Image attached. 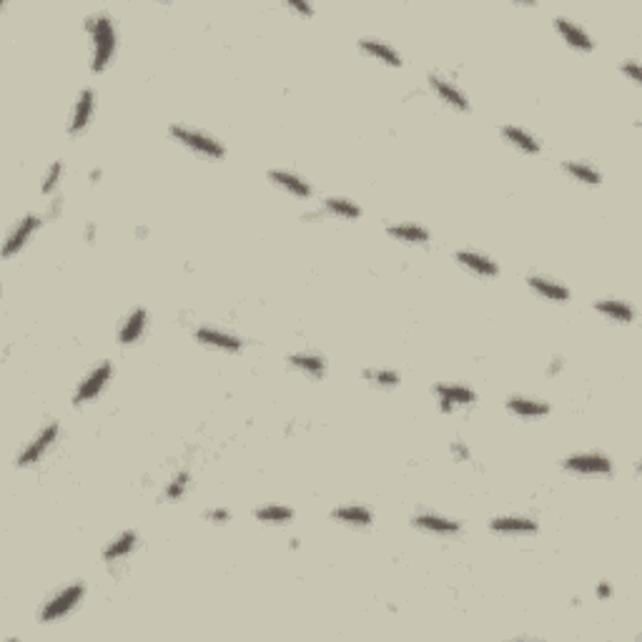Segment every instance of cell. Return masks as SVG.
Here are the masks:
<instances>
[{
	"label": "cell",
	"mask_w": 642,
	"mask_h": 642,
	"mask_svg": "<svg viewBox=\"0 0 642 642\" xmlns=\"http://www.w3.org/2000/svg\"><path fill=\"white\" fill-rule=\"evenodd\" d=\"M91 28H93V45H96V56H93V71H100V68L108 63L111 53H113V45H115L113 28H111L108 15H98V18H93Z\"/></svg>",
	"instance_id": "obj_1"
},
{
	"label": "cell",
	"mask_w": 642,
	"mask_h": 642,
	"mask_svg": "<svg viewBox=\"0 0 642 642\" xmlns=\"http://www.w3.org/2000/svg\"><path fill=\"white\" fill-rule=\"evenodd\" d=\"M171 136L176 138V141L186 143L188 148L199 151V153H206V156H211V158L223 156L221 143L214 141V138L203 136V133H199V131H188V129H184V126H171Z\"/></svg>",
	"instance_id": "obj_2"
},
{
	"label": "cell",
	"mask_w": 642,
	"mask_h": 642,
	"mask_svg": "<svg viewBox=\"0 0 642 642\" xmlns=\"http://www.w3.org/2000/svg\"><path fill=\"white\" fill-rule=\"evenodd\" d=\"M83 597V585H73V587H68L65 593H60L58 597H53L45 605V610H43V615H41V620L43 622H50V620H56V617H60V615H65L71 607H76V602Z\"/></svg>",
	"instance_id": "obj_3"
},
{
	"label": "cell",
	"mask_w": 642,
	"mask_h": 642,
	"mask_svg": "<svg viewBox=\"0 0 642 642\" xmlns=\"http://www.w3.org/2000/svg\"><path fill=\"white\" fill-rule=\"evenodd\" d=\"M564 469L579 472V474H607L612 469V464L607 457H599V454H577V457L564 459Z\"/></svg>",
	"instance_id": "obj_4"
},
{
	"label": "cell",
	"mask_w": 642,
	"mask_h": 642,
	"mask_svg": "<svg viewBox=\"0 0 642 642\" xmlns=\"http://www.w3.org/2000/svg\"><path fill=\"white\" fill-rule=\"evenodd\" d=\"M108 379H111V364H100L98 369L93 371L91 377H88L86 381L78 386V392H76L73 401H76V404H80V401L93 399V397H96V394L103 389V384H106Z\"/></svg>",
	"instance_id": "obj_5"
},
{
	"label": "cell",
	"mask_w": 642,
	"mask_h": 642,
	"mask_svg": "<svg viewBox=\"0 0 642 642\" xmlns=\"http://www.w3.org/2000/svg\"><path fill=\"white\" fill-rule=\"evenodd\" d=\"M56 436H58V427H56V424H50L48 429H43V432H41V436H36V442L30 444L28 450L23 452L21 457H18V464H21V467H28V464L38 462V459H41V454L48 450V444L53 442Z\"/></svg>",
	"instance_id": "obj_6"
},
{
	"label": "cell",
	"mask_w": 642,
	"mask_h": 642,
	"mask_svg": "<svg viewBox=\"0 0 642 642\" xmlns=\"http://www.w3.org/2000/svg\"><path fill=\"white\" fill-rule=\"evenodd\" d=\"M196 339L201 344H208V346H216V349H226V351H239L241 349V342L234 339L229 334H221V331H214V329H199L196 331Z\"/></svg>",
	"instance_id": "obj_7"
},
{
	"label": "cell",
	"mask_w": 642,
	"mask_h": 642,
	"mask_svg": "<svg viewBox=\"0 0 642 642\" xmlns=\"http://www.w3.org/2000/svg\"><path fill=\"white\" fill-rule=\"evenodd\" d=\"M555 25H557V30L562 33L564 41H567L570 45H575V48H582V50H590V48H593V41H590V36H587V33H585L582 28H577V25H572V23L567 21V18H557Z\"/></svg>",
	"instance_id": "obj_8"
},
{
	"label": "cell",
	"mask_w": 642,
	"mask_h": 642,
	"mask_svg": "<svg viewBox=\"0 0 642 642\" xmlns=\"http://www.w3.org/2000/svg\"><path fill=\"white\" fill-rule=\"evenodd\" d=\"M36 226H38V219L36 216H25L21 223H18V229L10 234V239H8V243H5V256H13L15 251L21 249L23 243L28 241V236L36 231Z\"/></svg>",
	"instance_id": "obj_9"
},
{
	"label": "cell",
	"mask_w": 642,
	"mask_h": 642,
	"mask_svg": "<svg viewBox=\"0 0 642 642\" xmlns=\"http://www.w3.org/2000/svg\"><path fill=\"white\" fill-rule=\"evenodd\" d=\"M429 83L434 86V91L442 96L447 103H452L454 108H462V111H467L469 108V103H467V98H464V93L457 91V88L452 86V83H447L444 78H439V76H429Z\"/></svg>",
	"instance_id": "obj_10"
},
{
	"label": "cell",
	"mask_w": 642,
	"mask_h": 642,
	"mask_svg": "<svg viewBox=\"0 0 642 642\" xmlns=\"http://www.w3.org/2000/svg\"><path fill=\"white\" fill-rule=\"evenodd\" d=\"M414 524L421 529H429V532H436V535H454L459 532V524L452 520H444V517H434V514H421L414 520Z\"/></svg>",
	"instance_id": "obj_11"
},
{
	"label": "cell",
	"mask_w": 642,
	"mask_h": 642,
	"mask_svg": "<svg viewBox=\"0 0 642 642\" xmlns=\"http://www.w3.org/2000/svg\"><path fill=\"white\" fill-rule=\"evenodd\" d=\"M457 261L464 266H469L472 272L482 274V276H494L497 274V264L489 261L487 256H479V254H469V251H459Z\"/></svg>",
	"instance_id": "obj_12"
},
{
	"label": "cell",
	"mask_w": 642,
	"mask_h": 642,
	"mask_svg": "<svg viewBox=\"0 0 642 642\" xmlns=\"http://www.w3.org/2000/svg\"><path fill=\"white\" fill-rule=\"evenodd\" d=\"M436 394L442 397V407L450 409L452 404H472L474 401V392L464 389V386H436Z\"/></svg>",
	"instance_id": "obj_13"
},
{
	"label": "cell",
	"mask_w": 642,
	"mask_h": 642,
	"mask_svg": "<svg viewBox=\"0 0 642 642\" xmlns=\"http://www.w3.org/2000/svg\"><path fill=\"white\" fill-rule=\"evenodd\" d=\"M494 532H512V535H522V532H535L537 524L524 517H500L492 522Z\"/></svg>",
	"instance_id": "obj_14"
},
{
	"label": "cell",
	"mask_w": 642,
	"mask_h": 642,
	"mask_svg": "<svg viewBox=\"0 0 642 642\" xmlns=\"http://www.w3.org/2000/svg\"><path fill=\"white\" fill-rule=\"evenodd\" d=\"M529 286H532L537 294H542V296H547V299H552V301L570 299V291H567L564 286L552 284V281H547V278H542V276H529Z\"/></svg>",
	"instance_id": "obj_15"
},
{
	"label": "cell",
	"mask_w": 642,
	"mask_h": 642,
	"mask_svg": "<svg viewBox=\"0 0 642 642\" xmlns=\"http://www.w3.org/2000/svg\"><path fill=\"white\" fill-rule=\"evenodd\" d=\"M269 179H272L274 184L284 186L286 191H291L294 196H301V199H307L309 193H311V188L307 186V181L296 179V176H291V173H286V171H272L269 173Z\"/></svg>",
	"instance_id": "obj_16"
},
{
	"label": "cell",
	"mask_w": 642,
	"mask_h": 642,
	"mask_svg": "<svg viewBox=\"0 0 642 642\" xmlns=\"http://www.w3.org/2000/svg\"><path fill=\"white\" fill-rule=\"evenodd\" d=\"M91 108H93V91H83L78 98V106H76V113H73V123H71V133L76 136L83 126L91 118Z\"/></svg>",
	"instance_id": "obj_17"
},
{
	"label": "cell",
	"mask_w": 642,
	"mask_h": 642,
	"mask_svg": "<svg viewBox=\"0 0 642 642\" xmlns=\"http://www.w3.org/2000/svg\"><path fill=\"white\" fill-rule=\"evenodd\" d=\"M507 407L512 409L514 414H522V417H544V414L550 412V407L542 404V401L520 399V397H512V399L507 401Z\"/></svg>",
	"instance_id": "obj_18"
},
{
	"label": "cell",
	"mask_w": 642,
	"mask_h": 642,
	"mask_svg": "<svg viewBox=\"0 0 642 642\" xmlns=\"http://www.w3.org/2000/svg\"><path fill=\"white\" fill-rule=\"evenodd\" d=\"M143 326H146V311H143V309H136V311L129 316L126 326L121 329V342L123 344H133L138 336H141Z\"/></svg>",
	"instance_id": "obj_19"
},
{
	"label": "cell",
	"mask_w": 642,
	"mask_h": 642,
	"mask_svg": "<svg viewBox=\"0 0 642 642\" xmlns=\"http://www.w3.org/2000/svg\"><path fill=\"white\" fill-rule=\"evenodd\" d=\"M595 309L602 311V314H607V316H612V319L622 321V324L632 321V309H630L628 304H622V301H597Z\"/></svg>",
	"instance_id": "obj_20"
},
{
	"label": "cell",
	"mask_w": 642,
	"mask_h": 642,
	"mask_svg": "<svg viewBox=\"0 0 642 642\" xmlns=\"http://www.w3.org/2000/svg\"><path fill=\"white\" fill-rule=\"evenodd\" d=\"M334 520L349 522V524H371V514L362 507H342V509H334Z\"/></svg>",
	"instance_id": "obj_21"
},
{
	"label": "cell",
	"mask_w": 642,
	"mask_h": 642,
	"mask_svg": "<svg viewBox=\"0 0 642 642\" xmlns=\"http://www.w3.org/2000/svg\"><path fill=\"white\" fill-rule=\"evenodd\" d=\"M362 48L364 50H369L371 56H377V58H381L384 63H389V65H401V60H399V56L394 53L389 45H384V43H379V41H362Z\"/></svg>",
	"instance_id": "obj_22"
},
{
	"label": "cell",
	"mask_w": 642,
	"mask_h": 642,
	"mask_svg": "<svg viewBox=\"0 0 642 642\" xmlns=\"http://www.w3.org/2000/svg\"><path fill=\"white\" fill-rule=\"evenodd\" d=\"M389 234H392L394 239H401V241H409V243L429 241V234L424 229H419V226H389Z\"/></svg>",
	"instance_id": "obj_23"
},
{
	"label": "cell",
	"mask_w": 642,
	"mask_h": 642,
	"mask_svg": "<svg viewBox=\"0 0 642 642\" xmlns=\"http://www.w3.org/2000/svg\"><path fill=\"white\" fill-rule=\"evenodd\" d=\"M502 133H505L509 141L514 143V146H520L522 151H529V153H537L540 151V143L535 141V138L529 136V133H524V131L520 129H512V126H507V129H502Z\"/></svg>",
	"instance_id": "obj_24"
},
{
	"label": "cell",
	"mask_w": 642,
	"mask_h": 642,
	"mask_svg": "<svg viewBox=\"0 0 642 642\" xmlns=\"http://www.w3.org/2000/svg\"><path fill=\"white\" fill-rule=\"evenodd\" d=\"M133 544H136V535H133V532H126V535L118 537V540L106 550V560H118V557L129 555V552L133 550Z\"/></svg>",
	"instance_id": "obj_25"
},
{
	"label": "cell",
	"mask_w": 642,
	"mask_h": 642,
	"mask_svg": "<svg viewBox=\"0 0 642 642\" xmlns=\"http://www.w3.org/2000/svg\"><path fill=\"white\" fill-rule=\"evenodd\" d=\"M291 364L309 371V374H314V377H321V374H324V362H321L319 357H311V354H294Z\"/></svg>",
	"instance_id": "obj_26"
},
{
	"label": "cell",
	"mask_w": 642,
	"mask_h": 642,
	"mask_svg": "<svg viewBox=\"0 0 642 642\" xmlns=\"http://www.w3.org/2000/svg\"><path fill=\"white\" fill-rule=\"evenodd\" d=\"M326 208L331 211V214L346 216V219H357V216H362V208L354 206L351 201H344V199H326Z\"/></svg>",
	"instance_id": "obj_27"
},
{
	"label": "cell",
	"mask_w": 642,
	"mask_h": 642,
	"mask_svg": "<svg viewBox=\"0 0 642 642\" xmlns=\"http://www.w3.org/2000/svg\"><path fill=\"white\" fill-rule=\"evenodd\" d=\"M256 517L261 522H289L291 520V509H286V507H264V509H256Z\"/></svg>",
	"instance_id": "obj_28"
},
{
	"label": "cell",
	"mask_w": 642,
	"mask_h": 642,
	"mask_svg": "<svg viewBox=\"0 0 642 642\" xmlns=\"http://www.w3.org/2000/svg\"><path fill=\"white\" fill-rule=\"evenodd\" d=\"M564 171H570L575 179L585 181V184H599V173L593 171L590 166H582V164H564Z\"/></svg>",
	"instance_id": "obj_29"
},
{
	"label": "cell",
	"mask_w": 642,
	"mask_h": 642,
	"mask_svg": "<svg viewBox=\"0 0 642 642\" xmlns=\"http://www.w3.org/2000/svg\"><path fill=\"white\" fill-rule=\"evenodd\" d=\"M366 377L374 379V381H377V384H381V386H394L397 381H399V377H397L394 371H369Z\"/></svg>",
	"instance_id": "obj_30"
},
{
	"label": "cell",
	"mask_w": 642,
	"mask_h": 642,
	"mask_svg": "<svg viewBox=\"0 0 642 642\" xmlns=\"http://www.w3.org/2000/svg\"><path fill=\"white\" fill-rule=\"evenodd\" d=\"M60 173H63V164L58 161V164H53V168H50V173H48V179H45V184H43V193H50V191H53V188H56L58 179H60Z\"/></svg>",
	"instance_id": "obj_31"
},
{
	"label": "cell",
	"mask_w": 642,
	"mask_h": 642,
	"mask_svg": "<svg viewBox=\"0 0 642 642\" xmlns=\"http://www.w3.org/2000/svg\"><path fill=\"white\" fill-rule=\"evenodd\" d=\"M186 482H188V474H179V477H176V479L171 482V487L166 489V494H168L171 500H176V497H179V494L186 489Z\"/></svg>",
	"instance_id": "obj_32"
},
{
	"label": "cell",
	"mask_w": 642,
	"mask_h": 642,
	"mask_svg": "<svg viewBox=\"0 0 642 642\" xmlns=\"http://www.w3.org/2000/svg\"><path fill=\"white\" fill-rule=\"evenodd\" d=\"M622 71H628L630 76H632V80H635V83H640V71H637L635 63H625V65H622Z\"/></svg>",
	"instance_id": "obj_33"
},
{
	"label": "cell",
	"mask_w": 642,
	"mask_h": 642,
	"mask_svg": "<svg viewBox=\"0 0 642 642\" xmlns=\"http://www.w3.org/2000/svg\"><path fill=\"white\" fill-rule=\"evenodd\" d=\"M208 520H214V522H226V520H229V512H223V509H214V512H208Z\"/></svg>",
	"instance_id": "obj_34"
},
{
	"label": "cell",
	"mask_w": 642,
	"mask_h": 642,
	"mask_svg": "<svg viewBox=\"0 0 642 642\" xmlns=\"http://www.w3.org/2000/svg\"><path fill=\"white\" fill-rule=\"evenodd\" d=\"M291 8L294 10H299V13H307V15L311 13V8H309L307 3H296V0H291Z\"/></svg>",
	"instance_id": "obj_35"
},
{
	"label": "cell",
	"mask_w": 642,
	"mask_h": 642,
	"mask_svg": "<svg viewBox=\"0 0 642 642\" xmlns=\"http://www.w3.org/2000/svg\"><path fill=\"white\" fill-rule=\"evenodd\" d=\"M597 595H599V597H610V587H607V585H599Z\"/></svg>",
	"instance_id": "obj_36"
}]
</instances>
